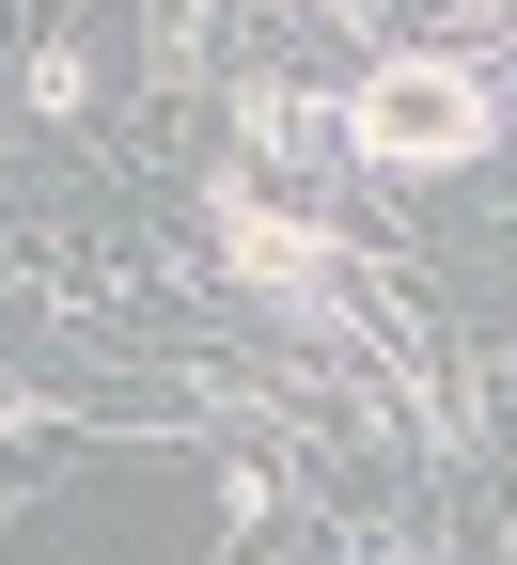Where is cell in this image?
I'll use <instances>...</instances> for the list:
<instances>
[{"mask_svg":"<svg viewBox=\"0 0 517 565\" xmlns=\"http://www.w3.org/2000/svg\"><path fill=\"white\" fill-rule=\"evenodd\" d=\"M345 141H360V158H377V173H439V158H486V79H471V63H377V79H360L345 95Z\"/></svg>","mask_w":517,"mask_h":565,"instance_id":"1","label":"cell"},{"mask_svg":"<svg viewBox=\"0 0 517 565\" xmlns=\"http://www.w3.org/2000/svg\"><path fill=\"white\" fill-rule=\"evenodd\" d=\"M204 221H219V252H236L251 282H330V236L299 221V204H267V189L219 173V189H204Z\"/></svg>","mask_w":517,"mask_h":565,"instance_id":"2","label":"cell"}]
</instances>
